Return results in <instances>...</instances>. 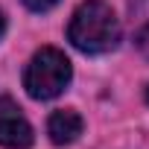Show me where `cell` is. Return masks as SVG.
Listing matches in <instances>:
<instances>
[{"label":"cell","mask_w":149,"mask_h":149,"mask_svg":"<svg viewBox=\"0 0 149 149\" xmlns=\"http://www.w3.org/2000/svg\"><path fill=\"white\" fill-rule=\"evenodd\" d=\"M56 3H58V0H24V6L29 12H50Z\"/></svg>","instance_id":"8992f818"},{"label":"cell","mask_w":149,"mask_h":149,"mask_svg":"<svg viewBox=\"0 0 149 149\" xmlns=\"http://www.w3.org/2000/svg\"><path fill=\"white\" fill-rule=\"evenodd\" d=\"M143 100H146V105H149V85H146V91H143Z\"/></svg>","instance_id":"ba28073f"},{"label":"cell","mask_w":149,"mask_h":149,"mask_svg":"<svg viewBox=\"0 0 149 149\" xmlns=\"http://www.w3.org/2000/svg\"><path fill=\"white\" fill-rule=\"evenodd\" d=\"M85 129V120L79 111H73V108H58L50 114L47 120V134L56 146H70V143H76L79 134Z\"/></svg>","instance_id":"277c9868"},{"label":"cell","mask_w":149,"mask_h":149,"mask_svg":"<svg viewBox=\"0 0 149 149\" xmlns=\"http://www.w3.org/2000/svg\"><path fill=\"white\" fill-rule=\"evenodd\" d=\"M35 140L29 120L18 108L12 97H0V146L6 149H29Z\"/></svg>","instance_id":"3957f363"},{"label":"cell","mask_w":149,"mask_h":149,"mask_svg":"<svg viewBox=\"0 0 149 149\" xmlns=\"http://www.w3.org/2000/svg\"><path fill=\"white\" fill-rule=\"evenodd\" d=\"M120 38H123L120 18L102 0H85L67 24V41L85 56L111 53L117 50Z\"/></svg>","instance_id":"6da1fadb"},{"label":"cell","mask_w":149,"mask_h":149,"mask_svg":"<svg viewBox=\"0 0 149 149\" xmlns=\"http://www.w3.org/2000/svg\"><path fill=\"white\" fill-rule=\"evenodd\" d=\"M3 32H6V18H3V12H0V38H3Z\"/></svg>","instance_id":"52a82bcc"},{"label":"cell","mask_w":149,"mask_h":149,"mask_svg":"<svg viewBox=\"0 0 149 149\" xmlns=\"http://www.w3.org/2000/svg\"><path fill=\"white\" fill-rule=\"evenodd\" d=\"M70 79H73V64L56 47H41L29 58V64L24 70V88H26V94L32 100H41V102L44 100H56L58 94H64L67 85H70Z\"/></svg>","instance_id":"7a4b0ae2"},{"label":"cell","mask_w":149,"mask_h":149,"mask_svg":"<svg viewBox=\"0 0 149 149\" xmlns=\"http://www.w3.org/2000/svg\"><path fill=\"white\" fill-rule=\"evenodd\" d=\"M132 41L149 58V0H132Z\"/></svg>","instance_id":"5b68a950"}]
</instances>
